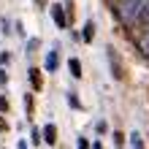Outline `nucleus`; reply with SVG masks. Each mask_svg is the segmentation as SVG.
<instances>
[{
	"instance_id": "f257e3e1",
	"label": "nucleus",
	"mask_w": 149,
	"mask_h": 149,
	"mask_svg": "<svg viewBox=\"0 0 149 149\" xmlns=\"http://www.w3.org/2000/svg\"><path fill=\"white\" fill-rule=\"evenodd\" d=\"M149 0H117V6H114V14H117V19L125 24V27H136L138 19H141L144 8H146Z\"/></svg>"
},
{
	"instance_id": "f03ea898",
	"label": "nucleus",
	"mask_w": 149,
	"mask_h": 149,
	"mask_svg": "<svg viewBox=\"0 0 149 149\" xmlns=\"http://www.w3.org/2000/svg\"><path fill=\"white\" fill-rule=\"evenodd\" d=\"M49 11H52V19H54V24H57L60 30H65V27H68V16H71V8H65V6L54 3ZM71 19H73V16H71Z\"/></svg>"
},
{
	"instance_id": "7ed1b4c3",
	"label": "nucleus",
	"mask_w": 149,
	"mask_h": 149,
	"mask_svg": "<svg viewBox=\"0 0 149 149\" xmlns=\"http://www.w3.org/2000/svg\"><path fill=\"white\" fill-rule=\"evenodd\" d=\"M43 68H46L49 73H54L57 68H60V52H57V49L46 52V60H43Z\"/></svg>"
},
{
	"instance_id": "20e7f679",
	"label": "nucleus",
	"mask_w": 149,
	"mask_h": 149,
	"mask_svg": "<svg viewBox=\"0 0 149 149\" xmlns=\"http://www.w3.org/2000/svg\"><path fill=\"white\" fill-rule=\"evenodd\" d=\"M41 136H43V141H46L49 146H52V144H57V127L52 125V122H49V125L41 130Z\"/></svg>"
},
{
	"instance_id": "39448f33",
	"label": "nucleus",
	"mask_w": 149,
	"mask_h": 149,
	"mask_svg": "<svg viewBox=\"0 0 149 149\" xmlns=\"http://www.w3.org/2000/svg\"><path fill=\"white\" fill-rule=\"evenodd\" d=\"M68 71H71L73 79H81V63H79L76 57H71V60H68Z\"/></svg>"
},
{
	"instance_id": "423d86ee",
	"label": "nucleus",
	"mask_w": 149,
	"mask_h": 149,
	"mask_svg": "<svg viewBox=\"0 0 149 149\" xmlns=\"http://www.w3.org/2000/svg\"><path fill=\"white\" fill-rule=\"evenodd\" d=\"M81 38H84L87 43H90V41L95 38V24H92V19H90V22H84V30H81Z\"/></svg>"
},
{
	"instance_id": "0eeeda50",
	"label": "nucleus",
	"mask_w": 149,
	"mask_h": 149,
	"mask_svg": "<svg viewBox=\"0 0 149 149\" xmlns=\"http://www.w3.org/2000/svg\"><path fill=\"white\" fill-rule=\"evenodd\" d=\"M138 46H141V52H144V57L149 60V30L141 36V41H138Z\"/></svg>"
},
{
	"instance_id": "6e6552de",
	"label": "nucleus",
	"mask_w": 149,
	"mask_h": 149,
	"mask_svg": "<svg viewBox=\"0 0 149 149\" xmlns=\"http://www.w3.org/2000/svg\"><path fill=\"white\" fill-rule=\"evenodd\" d=\"M30 81H33V87H36V90L41 87V71H38V68H33V71H30Z\"/></svg>"
},
{
	"instance_id": "1a4fd4ad",
	"label": "nucleus",
	"mask_w": 149,
	"mask_h": 149,
	"mask_svg": "<svg viewBox=\"0 0 149 149\" xmlns=\"http://www.w3.org/2000/svg\"><path fill=\"white\" fill-rule=\"evenodd\" d=\"M138 27H149V3H146V8H144L141 19H138Z\"/></svg>"
},
{
	"instance_id": "9d476101",
	"label": "nucleus",
	"mask_w": 149,
	"mask_h": 149,
	"mask_svg": "<svg viewBox=\"0 0 149 149\" xmlns=\"http://www.w3.org/2000/svg\"><path fill=\"white\" fill-rule=\"evenodd\" d=\"M68 106H73V109H81V103H79V98H76V92H68Z\"/></svg>"
},
{
	"instance_id": "9b49d317",
	"label": "nucleus",
	"mask_w": 149,
	"mask_h": 149,
	"mask_svg": "<svg viewBox=\"0 0 149 149\" xmlns=\"http://www.w3.org/2000/svg\"><path fill=\"white\" fill-rule=\"evenodd\" d=\"M130 144H133V149L144 146V144H141V136H138V133H130Z\"/></svg>"
},
{
	"instance_id": "f8f14e48",
	"label": "nucleus",
	"mask_w": 149,
	"mask_h": 149,
	"mask_svg": "<svg viewBox=\"0 0 149 149\" xmlns=\"http://www.w3.org/2000/svg\"><path fill=\"white\" fill-rule=\"evenodd\" d=\"M33 49H38V38H30V43H27V54H30Z\"/></svg>"
},
{
	"instance_id": "ddd939ff",
	"label": "nucleus",
	"mask_w": 149,
	"mask_h": 149,
	"mask_svg": "<svg viewBox=\"0 0 149 149\" xmlns=\"http://www.w3.org/2000/svg\"><path fill=\"white\" fill-rule=\"evenodd\" d=\"M0 111H8V100L3 98V95H0Z\"/></svg>"
},
{
	"instance_id": "4468645a",
	"label": "nucleus",
	"mask_w": 149,
	"mask_h": 149,
	"mask_svg": "<svg viewBox=\"0 0 149 149\" xmlns=\"http://www.w3.org/2000/svg\"><path fill=\"white\" fill-rule=\"evenodd\" d=\"M8 60H11V54H8V52H6V54H0V65H8Z\"/></svg>"
},
{
	"instance_id": "2eb2a0df",
	"label": "nucleus",
	"mask_w": 149,
	"mask_h": 149,
	"mask_svg": "<svg viewBox=\"0 0 149 149\" xmlns=\"http://www.w3.org/2000/svg\"><path fill=\"white\" fill-rule=\"evenodd\" d=\"M6 81H8V73L3 71V68H0V84H6Z\"/></svg>"
},
{
	"instance_id": "dca6fc26",
	"label": "nucleus",
	"mask_w": 149,
	"mask_h": 149,
	"mask_svg": "<svg viewBox=\"0 0 149 149\" xmlns=\"http://www.w3.org/2000/svg\"><path fill=\"white\" fill-rule=\"evenodd\" d=\"M79 149H90V144H87V138H79Z\"/></svg>"
},
{
	"instance_id": "f3484780",
	"label": "nucleus",
	"mask_w": 149,
	"mask_h": 149,
	"mask_svg": "<svg viewBox=\"0 0 149 149\" xmlns=\"http://www.w3.org/2000/svg\"><path fill=\"white\" fill-rule=\"evenodd\" d=\"M6 127H8V125H6V119H3V117H0V133H3V130H6Z\"/></svg>"
},
{
	"instance_id": "a211bd4d",
	"label": "nucleus",
	"mask_w": 149,
	"mask_h": 149,
	"mask_svg": "<svg viewBox=\"0 0 149 149\" xmlns=\"http://www.w3.org/2000/svg\"><path fill=\"white\" fill-rule=\"evenodd\" d=\"M19 149H27V144H24V141H22V144H19Z\"/></svg>"
},
{
	"instance_id": "6ab92c4d",
	"label": "nucleus",
	"mask_w": 149,
	"mask_h": 149,
	"mask_svg": "<svg viewBox=\"0 0 149 149\" xmlns=\"http://www.w3.org/2000/svg\"><path fill=\"white\" fill-rule=\"evenodd\" d=\"M109 3H117V0H109Z\"/></svg>"
},
{
	"instance_id": "aec40b11",
	"label": "nucleus",
	"mask_w": 149,
	"mask_h": 149,
	"mask_svg": "<svg viewBox=\"0 0 149 149\" xmlns=\"http://www.w3.org/2000/svg\"><path fill=\"white\" fill-rule=\"evenodd\" d=\"M138 149H144V146H138Z\"/></svg>"
}]
</instances>
